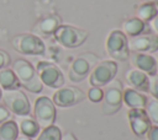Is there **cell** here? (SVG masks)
I'll use <instances>...</instances> for the list:
<instances>
[{
  "mask_svg": "<svg viewBox=\"0 0 158 140\" xmlns=\"http://www.w3.org/2000/svg\"><path fill=\"white\" fill-rule=\"evenodd\" d=\"M1 97H2V90H1V87H0V101H1Z\"/></svg>",
  "mask_w": 158,
  "mask_h": 140,
  "instance_id": "obj_34",
  "label": "cell"
},
{
  "mask_svg": "<svg viewBox=\"0 0 158 140\" xmlns=\"http://www.w3.org/2000/svg\"><path fill=\"white\" fill-rule=\"evenodd\" d=\"M157 75H158V60H157Z\"/></svg>",
  "mask_w": 158,
  "mask_h": 140,
  "instance_id": "obj_35",
  "label": "cell"
},
{
  "mask_svg": "<svg viewBox=\"0 0 158 140\" xmlns=\"http://www.w3.org/2000/svg\"><path fill=\"white\" fill-rule=\"evenodd\" d=\"M128 61L132 68L146 72L148 76L157 75V59L152 54L147 53H130Z\"/></svg>",
  "mask_w": 158,
  "mask_h": 140,
  "instance_id": "obj_14",
  "label": "cell"
},
{
  "mask_svg": "<svg viewBox=\"0 0 158 140\" xmlns=\"http://www.w3.org/2000/svg\"><path fill=\"white\" fill-rule=\"evenodd\" d=\"M33 119L37 122L41 129L48 128L56 122V106L47 96H40L33 103Z\"/></svg>",
  "mask_w": 158,
  "mask_h": 140,
  "instance_id": "obj_6",
  "label": "cell"
},
{
  "mask_svg": "<svg viewBox=\"0 0 158 140\" xmlns=\"http://www.w3.org/2000/svg\"><path fill=\"white\" fill-rule=\"evenodd\" d=\"M96 64V56L90 53L78 55L70 64L68 70L69 80L73 82H80L89 76L94 65Z\"/></svg>",
  "mask_w": 158,
  "mask_h": 140,
  "instance_id": "obj_10",
  "label": "cell"
},
{
  "mask_svg": "<svg viewBox=\"0 0 158 140\" xmlns=\"http://www.w3.org/2000/svg\"><path fill=\"white\" fill-rule=\"evenodd\" d=\"M102 96H104V91L101 87H94L91 86L88 90L86 97L89 98V101H91L93 103H99L102 101Z\"/></svg>",
  "mask_w": 158,
  "mask_h": 140,
  "instance_id": "obj_25",
  "label": "cell"
},
{
  "mask_svg": "<svg viewBox=\"0 0 158 140\" xmlns=\"http://www.w3.org/2000/svg\"><path fill=\"white\" fill-rule=\"evenodd\" d=\"M144 112L152 125H158V99L154 97H147Z\"/></svg>",
  "mask_w": 158,
  "mask_h": 140,
  "instance_id": "obj_23",
  "label": "cell"
},
{
  "mask_svg": "<svg viewBox=\"0 0 158 140\" xmlns=\"http://www.w3.org/2000/svg\"><path fill=\"white\" fill-rule=\"evenodd\" d=\"M127 44H128L130 53L133 52V53L153 54V53L158 52V36L143 33V34L128 38Z\"/></svg>",
  "mask_w": 158,
  "mask_h": 140,
  "instance_id": "obj_12",
  "label": "cell"
},
{
  "mask_svg": "<svg viewBox=\"0 0 158 140\" xmlns=\"http://www.w3.org/2000/svg\"><path fill=\"white\" fill-rule=\"evenodd\" d=\"M12 48L23 55H43L46 44L42 38L35 33H19L10 41Z\"/></svg>",
  "mask_w": 158,
  "mask_h": 140,
  "instance_id": "obj_2",
  "label": "cell"
},
{
  "mask_svg": "<svg viewBox=\"0 0 158 140\" xmlns=\"http://www.w3.org/2000/svg\"><path fill=\"white\" fill-rule=\"evenodd\" d=\"M156 6H157V9H158V0H157V2H156Z\"/></svg>",
  "mask_w": 158,
  "mask_h": 140,
  "instance_id": "obj_36",
  "label": "cell"
},
{
  "mask_svg": "<svg viewBox=\"0 0 158 140\" xmlns=\"http://www.w3.org/2000/svg\"><path fill=\"white\" fill-rule=\"evenodd\" d=\"M117 72V63L112 59L96 63L89 74V84L94 87H104L112 81Z\"/></svg>",
  "mask_w": 158,
  "mask_h": 140,
  "instance_id": "obj_7",
  "label": "cell"
},
{
  "mask_svg": "<svg viewBox=\"0 0 158 140\" xmlns=\"http://www.w3.org/2000/svg\"><path fill=\"white\" fill-rule=\"evenodd\" d=\"M147 26H149V28L154 32V34H157L158 36V15L157 16H154L148 23H147Z\"/></svg>",
  "mask_w": 158,
  "mask_h": 140,
  "instance_id": "obj_30",
  "label": "cell"
},
{
  "mask_svg": "<svg viewBox=\"0 0 158 140\" xmlns=\"http://www.w3.org/2000/svg\"><path fill=\"white\" fill-rule=\"evenodd\" d=\"M127 119H128L132 133L139 138L146 136L147 131L152 126L144 109H139V108L138 109H128Z\"/></svg>",
  "mask_w": 158,
  "mask_h": 140,
  "instance_id": "obj_13",
  "label": "cell"
},
{
  "mask_svg": "<svg viewBox=\"0 0 158 140\" xmlns=\"http://www.w3.org/2000/svg\"><path fill=\"white\" fill-rule=\"evenodd\" d=\"M148 92L151 97H154L158 99V75L149 76V82H148Z\"/></svg>",
  "mask_w": 158,
  "mask_h": 140,
  "instance_id": "obj_26",
  "label": "cell"
},
{
  "mask_svg": "<svg viewBox=\"0 0 158 140\" xmlns=\"http://www.w3.org/2000/svg\"><path fill=\"white\" fill-rule=\"evenodd\" d=\"M12 70L22 87L32 93H40L43 85L38 77L35 66L26 59H16L12 63Z\"/></svg>",
  "mask_w": 158,
  "mask_h": 140,
  "instance_id": "obj_1",
  "label": "cell"
},
{
  "mask_svg": "<svg viewBox=\"0 0 158 140\" xmlns=\"http://www.w3.org/2000/svg\"><path fill=\"white\" fill-rule=\"evenodd\" d=\"M35 69L43 86L57 90L64 85V75L54 63L47 60H40L36 64Z\"/></svg>",
  "mask_w": 158,
  "mask_h": 140,
  "instance_id": "obj_8",
  "label": "cell"
},
{
  "mask_svg": "<svg viewBox=\"0 0 158 140\" xmlns=\"http://www.w3.org/2000/svg\"><path fill=\"white\" fill-rule=\"evenodd\" d=\"M104 96H102V106L101 111L105 115H112L117 113L122 106V93L123 87L120 80L114 79L107 85L104 86Z\"/></svg>",
  "mask_w": 158,
  "mask_h": 140,
  "instance_id": "obj_5",
  "label": "cell"
},
{
  "mask_svg": "<svg viewBox=\"0 0 158 140\" xmlns=\"http://www.w3.org/2000/svg\"><path fill=\"white\" fill-rule=\"evenodd\" d=\"M21 85L14 72L12 69L5 68L0 70V87L2 91H9V90H16Z\"/></svg>",
  "mask_w": 158,
  "mask_h": 140,
  "instance_id": "obj_20",
  "label": "cell"
},
{
  "mask_svg": "<svg viewBox=\"0 0 158 140\" xmlns=\"http://www.w3.org/2000/svg\"><path fill=\"white\" fill-rule=\"evenodd\" d=\"M89 33L88 31L72 26V25H59L54 31L53 37L56 42L64 48H78L86 41Z\"/></svg>",
  "mask_w": 158,
  "mask_h": 140,
  "instance_id": "obj_3",
  "label": "cell"
},
{
  "mask_svg": "<svg viewBox=\"0 0 158 140\" xmlns=\"http://www.w3.org/2000/svg\"><path fill=\"white\" fill-rule=\"evenodd\" d=\"M60 140H78V139L75 138V135L73 133H65V134H62Z\"/></svg>",
  "mask_w": 158,
  "mask_h": 140,
  "instance_id": "obj_31",
  "label": "cell"
},
{
  "mask_svg": "<svg viewBox=\"0 0 158 140\" xmlns=\"http://www.w3.org/2000/svg\"><path fill=\"white\" fill-rule=\"evenodd\" d=\"M147 29V23H144L143 21H141L138 17H131L128 20H126L122 23V32L125 33V36L127 38H132L139 34L146 33Z\"/></svg>",
  "mask_w": 158,
  "mask_h": 140,
  "instance_id": "obj_18",
  "label": "cell"
},
{
  "mask_svg": "<svg viewBox=\"0 0 158 140\" xmlns=\"http://www.w3.org/2000/svg\"><path fill=\"white\" fill-rule=\"evenodd\" d=\"M11 64V56L7 52L0 49V70L7 68Z\"/></svg>",
  "mask_w": 158,
  "mask_h": 140,
  "instance_id": "obj_27",
  "label": "cell"
},
{
  "mask_svg": "<svg viewBox=\"0 0 158 140\" xmlns=\"http://www.w3.org/2000/svg\"><path fill=\"white\" fill-rule=\"evenodd\" d=\"M147 102V96L139 91H136L131 87H127L123 90L122 93V103L128 109H143Z\"/></svg>",
  "mask_w": 158,
  "mask_h": 140,
  "instance_id": "obj_16",
  "label": "cell"
},
{
  "mask_svg": "<svg viewBox=\"0 0 158 140\" xmlns=\"http://www.w3.org/2000/svg\"><path fill=\"white\" fill-rule=\"evenodd\" d=\"M19 134L17 122L7 119L0 124V140H16Z\"/></svg>",
  "mask_w": 158,
  "mask_h": 140,
  "instance_id": "obj_21",
  "label": "cell"
},
{
  "mask_svg": "<svg viewBox=\"0 0 158 140\" xmlns=\"http://www.w3.org/2000/svg\"><path fill=\"white\" fill-rule=\"evenodd\" d=\"M16 140H32V139L28 138V136H25V135H19V136L16 138Z\"/></svg>",
  "mask_w": 158,
  "mask_h": 140,
  "instance_id": "obj_32",
  "label": "cell"
},
{
  "mask_svg": "<svg viewBox=\"0 0 158 140\" xmlns=\"http://www.w3.org/2000/svg\"><path fill=\"white\" fill-rule=\"evenodd\" d=\"M62 130L57 125H51L48 128L41 129L40 134L36 136V140H60Z\"/></svg>",
  "mask_w": 158,
  "mask_h": 140,
  "instance_id": "obj_24",
  "label": "cell"
},
{
  "mask_svg": "<svg viewBox=\"0 0 158 140\" xmlns=\"http://www.w3.org/2000/svg\"><path fill=\"white\" fill-rule=\"evenodd\" d=\"M157 15H158V9H157L156 4L142 2L138 5V7L136 10V17H138L144 23H148Z\"/></svg>",
  "mask_w": 158,
  "mask_h": 140,
  "instance_id": "obj_22",
  "label": "cell"
},
{
  "mask_svg": "<svg viewBox=\"0 0 158 140\" xmlns=\"http://www.w3.org/2000/svg\"><path fill=\"white\" fill-rule=\"evenodd\" d=\"M17 126H19V131L21 133V135L28 136L31 139L36 138L41 131V128L37 124V122L33 119V117H28V115L21 117L17 123Z\"/></svg>",
  "mask_w": 158,
  "mask_h": 140,
  "instance_id": "obj_19",
  "label": "cell"
},
{
  "mask_svg": "<svg viewBox=\"0 0 158 140\" xmlns=\"http://www.w3.org/2000/svg\"><path fill=\"white\" fill-rule=\"evenodd\" d=\"M1 99L4 102V106L10 111V113H14L17 117H25L31 113L30 101L25 92H22L20 88L2 91Z\"/></svg>",
  "mask_w": 158,
  "mask_h": 140,
  "instance_id": "obj_9",
  "label": "cell"
},
{
  "mask_svg": "<svg viewBox=\"0 0 158 140\" xmlns=\"http://www.w3.org/2000/svg\"><path fill=\"white\" fill-rule=\"evenodd\" d=\"M147 140H158V125H152L146 134Z\"/></svg>",
  "mask_w": 158,
  "mask_h": 140,
  "instance_id": "obj_28",
  "label": "cell"
},
{
  "mask_svg": "<svg viewBox=\"0 0 158 140\" xmlns=\"http://www.w3.org/2000/svg\"><path fill=\"white\" fill-rule=\"evenodd\" d=\"M143 2H149V4H156L157 0H142Z\"/></svg>",
  "mask_w": 158,
  "mask_h": 140,
  "instance_id": "obj_33",
  "label": "cell"
},
{
  "mask_svg": "<svg viewBox=\"0 0 158 140\" xmlns=\"http://www.w3.org/2000/svg\"><path fill=\"white\" fill-rule=\"evenodd\" d=\"M125 79L128 84V86L136 91H139V92H148V82H149V76L138 70V69H128L125 74Z\"/></svg>",
  "mask_w": 158,
  "mask_h": 140,
  "instance_id": "obj_15",
  "label": "cell"
},
{
  "mask_svg": "<svg viewBox=\"0 0 158 140\" xmlns=\"http://www.w3.org/2000/svg\"><path fill=\"white\" fill-rule=\"evenodd\" d=\"M85 98V95L81 90L74 86H62L56 90V92L52 96V102L56 107L60 108H68L78 104Z\"/></svg>",
  "mask_w": 158,
  "mask_h": 140,
  "instance_id": "obj_11",
  "label": "cell"
},
{
  "mask_svg": "<svg viewBox=\"0 0 158 140\" xmlns=\"http://www.w3.org/2000/svg\"><path fill=\"white\" fill-rule=\"evenodd\" d=\"M10 111L4 106V104H0V124L4 123L5 120L10 119Z\"/></svg>",
  "mask_w": 158,
  "mask_h": 140,
  "instance_id": "obj_29",
  "label": "cell"
},
{
  "mask_svg": "<svg viewBox=\"0 0 158 140\" xmlns=\"http://www.w3.org/2000/svg\"><path fill=\"white\" fill-rule=\"evenodd\" d=\"M127 37L121 29H112L105 41V50L115 61H126L130 56Z\"/></svg>",
  "mask_w": 158,
  "mask_h": 140,
  "instance_id": "obj_4",
  "label": "cell"
},
{
  "mask_svg": "<svg viewBox=\"0 0 158 140\" xmlns=\"http://www.w3.org/2000/svg\"><path fill=\"white\" fill-rule=\"evenodd\" d=\"M59 25H62L60 17L57 15H49L37 21L33 26V31L37 33V36H51L54 33Z\"/></svg>",
  "mask_w": 158,
  "mask_h": 140,
  "instance_id": "obj_17",
  "label": "cell"
}]
</instances>
